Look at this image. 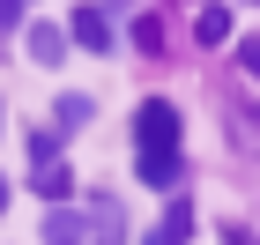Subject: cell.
<instances>
[{"instance_id":"6da1fadb","label":"cell","mask_w":260,"mask_h":245,"mask_svg":"<svg viewBox=\"0 0 260 245\" xmlns=\"http://www.w3.org/2000/svg\"><path fill=\"white\" fill-rule=\"evenodd\" d=\"M134 142H141V156H179V112L164 97H149L134 112Z\"/></svg>"},{"instance_id":"52a82bcc","label":"cell","mask_w":260,"mask_h":245,"mask_svg":"<svg viewBox=\"0 0 260 245\" xmlns=\"http://www.w3.org/2000/svg\"><path fill=\"white\" fill-rule=\"evenodd\" d=\"M82 230H89V245H126V216H119L112 201H104V208H97V216H89Z\"/></svg>"},{"instance_id":"2e32d148","label":"cell","mask_w":260,"mask_h":245,"mask_svg":"<svg viewBox=\"0 0 260 245\" xmlns=\"http://www.w3.org/2000/svg\"><path fill=\"white\" fill-rule=\"evenodd\" d=\"M15 8H22V0H15Z\"/></svg>"},{"instance_id":"8fae6325","label":"cell","mask_w":260,"mask_h":245,"mask_svg":"<svg viewBox=\"0 0 260 245\" xmlns=\"http://www.w3.org/2000/svg\"><path fill=\"white\" fill-rule=\"evenodd\" d=\"M52 119H60V126H89V97H60Z\"/></svg>"},{"instance_id":"3957f363","label":"cell","mask_w":260,"mask_h":245,"mask_svg":"<svg viewBox=\"0 0 260 245\" xmlns=\"http://www.w3.org/2000/svg\"><path fill=\"white\" fill-rule=\"evenodd\" d=\"M30 163H38V193H45L52 208H67V193H75V171H67L60 156H30Z\"/></svg>"},{"instance_id":"9c48e42d","label":"cell","mask_w":260,"mask_h":245,"mask_svg":"<svg viewBox=\"0 0 260 245\" xmlns=\"http://www.w3.org/2000/svg\"><path fill=\"white\" fill-rule=\"evenodd\" d=\"M141 186H179V156H141Z\"/></svg>"},{"instance_id":"9a60e30c","label":"cell","mask_w":260,"mask_h":245,"mask_svg":"<svg viewBox=\"0 0 260 245\" xmlns=\"http://www.w3.org/2000/svg\"><path fill=\"white\" fill-rule=\"evenodd\" d=\"M0 208H8V179H0Z\"/></svg>"},{"instance_id":"277c9868","label":"cell","mask_w":260,"mask_h":245,"mask_svg":"<svg viewBox=\"0 0 260 245\" xmlns=\"http://www.w3.org/2000/svg\"><path fill=\"white\" fill-rule=\"evenodd\" d=\"M30 60L38 67H60L67 60V30L60 22H30Z\"/></svg>"},{"instance_id":"8992f818","label":"cell","mask_w":260,"mask_h":245,"mask_svg":"<svg viewBox=\"0 0 260 245\" xmlns=\"http://www.w3.org/2000/svg\"><path fill=\"white\" fill-rule=\"evenodd\" d=\"M89 230H82V216L75 208H45V245H82Z\"/></svg>"},{"instance_id":"4fadbf2b","label":"cell","mask_w":260,"mask_h":245,"mask_svg":"<svg viewBox=\"0 0 260 245\" xmlns=\"http://www.w3.org/2000/svg\"><path fill=\"white\" fill-rule=\"evenodd\" d=\"M245 67H253V75H260V38H245Z\"/></svg>"},{"instance_id":"5bb4252c","label":"cell","mask_w":260,"mask_h":245,"mask_svg":"<svg viewBox=\"0 0 260 245\" xmlns=\"http://www.w3.org/2000/svg\"><path fill=\"white\" fill-rule=\"evenodd\" d=\"M223 245H253V238H245V230H223Z\"/></svg>"},{"instance_id":"7c38bea8","label":"cell","mask_w":260,"mask_h":245,"mask_svg":"<svg viewBox=\"0 0 260 245\" xmlns=\"http://www.w3.org/2000/svg\"><path fill=\"white\" fill-rule=\"evenodd\" d=\"M15 22H22V8H15V0H0V30H15Z\"/></svg>"},{"instance_id":"5b68a950","label":"cell","mask_w":260,"mask_h":245,"mask_svg":"<svg viewBox=\"0 0 260 245\" xmlns=\"http://www.w3.org/2000/svg\"><path fill=\"white\" fill-rule=\"evenodd\" d=\"M186 238H193V208H186V201H171V208H164V223L149 230L141 245H186Z\"/></svg>"},{"instance_id":"30bf717a","label":"cell","mask_w":260,"mask_h":245,"mask_svg":"<svg viewBox=\"0 0 260 245\" xmlns=\"http://www.w3.org/2000/svg\"><path fill=\"white\" fill-rule=\"evenodd\" d=\"M134 45H141V52H164V22L141 15V22H134Z\"/></svg>"},{"instance_id":"7a4b0ae2","label":"cell","mask_w":260,"mask_h":245,"mask_svg":"<svg viewBox=\"0 0 260 245\" xmlns=\"http://www.w3.org/2000/svg\"><path fill=\"white\" fill-rule=\"evenodd\" d=\"M67 30H75L82 52H112V22H104V8H75V22H67Z\"/></svg>"},{"instance_id":"ba28073f","label":"cell","mask_w":260,"mask_h":245,"mask_svg":"<svg viewBox=\"0 0 260 245\" xmlns=\"http://www.w3.org/2000/svg\"><path fill=\"white\" fill-rule=\"evenodd\" d=\"M193 38H201V45H223V38H231V8H216V0H208V8L193 15Z\"/></svg>"}]
</instances>
